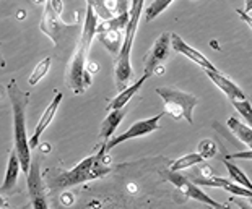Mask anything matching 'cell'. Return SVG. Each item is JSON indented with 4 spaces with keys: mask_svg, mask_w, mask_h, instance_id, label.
I'll use <instances>...</instances> for the list:
<instances>
[{
    "mask_svg": "<svg viewBox=\"0 0 252 209\" xmlns=\"http://www.w3.org/2000/svg\"><path fill=\"white\" fill-rule=\"evenodd\" d=\"M98 15L94 13V10L87 5V15H85V23L82 29V36L77 47L73 51L72 58L68 60L67 72H65V84L68 89L73 91V94H82L85 93L93 83V78L87 72L88 67V52L90 47L93 44V39L96 36V28H98L99 21Z\"/></svg>",
    "mask_w": 252,
    "mask_h": 209,
    "instance_id": "6da1fadb",
    "label": "cell"
},
{
    "mask_svg": "<svg viewBox=\"0 0 252 209\" xmlns=\"http://www.w3.org/2000/svg\"><path fill=\"white\" fill-rule=\"evenodd\" d=\"M7 96L12 104L13 112V144L17 151L20 162H21V172L28 175L31 169V148H30V138L26 133V107L30 104V93H25L18 88L17 79H12L7 86Z\"/></svg>",
    "mask_w": 252,
    "mask_h": 209,
    "instance_id": "7a4b0ae2",
    "label": "cell"
},
{
    "mask_svg": "<svg viewBox=\"0 0 252 209\" xmlns=\"http://www.w3.org/2000/svg\"><path fill=\"white\" fill-rule=\"evenodd\" d=\"M111 172V156L106 151V143H101L98 153L85 157L73 169L59 174L54 180L57 188H70V186L85 183V182L101 179Z\"/></svg>",
    "mask_w": 252,
    "mask_h": 209,
    "instance_id": "3957f363",
    "label": "cell"
},
{
    "mask_svg": "<svg viewBox=\"0 0 252 209\" xmlns=\"http://www.w3.org/2000/svg\"><path fill=\"white\" fill-rule=\"evenodd\" d=\"M145 0H132L130 5V20L124 31V42H122V49L119 55L116 58V67H114V79H116V88L117 91H124L128 88V81L133 78V70L130 63V53H132V46L135 41L138 21H140L142 12H143Z\"/></svg>",
    "mask_w": 252,
    "mask_h": 209,
    "instance_id": "277c9868",
    "label": "cell"
},
{
    "mask_svg": "<svg viewBox=\"0 0 252 209\" xmlns=\"http://www.w3.org/2000/svg\"><path fill=\"white\" fill-rule=\"evenodd\" d=\"M157 94L164 101V114L171 115L174 120L186 119L189 123H194L192 114L198 104L197 96L171 86L157 88Z\"/></svg>",
    "mask_w": 252,
    "mask_h": 209,
    "instance_id": "5b68a950",
    "label": "cell"
},
{
    "mask_svg": "<svg viewBox=\"0 0 252 209\" xmlns=\"http://www.w3.org/2000/svg\"><path fill=\"white\" fill-rule=\"evenodd\" d=\"M166 179H168L176 188H179L182 193H184L187 198H192V200H195L198 203H203V205L212 206L215 209H228L224 205H221V203H218V201L213 200L212 196H208L197 183L187 180V177H184V175H179L178 172H171V170H168V172H166Z\"/></svg>",
    "mask_w": 252,
    "mask_h": 209,
    "instance_id": "8992f818",
    "label": "cell"
},
{
    "mask_svg": "<svg viewBox=\"0 0 252 209\" xmlns=\"http://www.w3.org/2000/svg\"><path fill=\"white\" fill-rule=\"evenodd\" d=\"M163 115H164V112H161V114H158V115L152 117V119H145V120H138V122H135L130 128H128L127 131L121 133V135H117V136H114V138H111L109 141L106 143V151L111 153L116 146H119V144L128 141V139L142 138V136L150 135V133L157 131L158 128H159V119H161Z\"/></svg>",
    "mask_w": 252,
    "mask_h": 209,
    "instance_id": "52a82bcc",
    "label": "cell"
},
{
    "mask_svg": "<svg viewBox=\"0 0 252 209\" xmlns=\"http://www.w3.org/2000/svg\"><path fill=\"white\" fill-rule=\"evenodd\" d=\"M169 46H171V34L163 33L155 41L152 49L147 52V55L143 58V75H147L150 78L157 72L158 67L164 65V62L169 57Z\"/></svg>",
    "mask_w": 252,
    "mask_h": 209,
    "instance_id": "ba28073f",
    "label": "cell"
},
{
    "mask_svg": "<svg viewBox=\"0 0 252 209\" xmlns=\"http://www.w3.org/2000/svg\"><path fill=\"white\" fill-rule=\"evenodd\" d=\"M61 12H57L54 8V5L51 3V0H47L44 5V12H42V18L39 23V29L44 33L46 36H49L54 46H57L59 39H61L62 33L67 28H70L68 25H65L61 18Z\"/></svg>",
    "mask_w": 252,
    "mask_h": 209,
    "instance_id": "9c48e42d",
    "label": "cell"
},
{
    "mask_svg": "<svg viewBox=\"0 0 252 209\" xmlns=\"http://www.w3.org/2000/svg\"><path fill=\"white\" fill-rule=\"evenodd\" d=\"M28 193L31 198V206L33 209H49L46 201L44 188H42V179L39 172V165L37 162L31 164V169L28 172Z\"/></svg>",
    "mask_w": 252,
    "mask_h": 209,
    "instance_id": "30bf717a",
    "label": "cell"
},
{
    "mask_svg": "<svg viewBox=\"0 0 252 209\" xmlns=\"http://www.w3.org/2000/svg\"><path fill=\"white\" fill-rule=\"evenodd\" d=\"M62 99H63V94L61 93V91H56L54 98H52V101L49 103V105L46 107L44 114L41 115V119H39V122H37V125H36V128H34V133H33V135H31V138H30V148H31V149L37 148V144H39V139H41V136H42V133H44V130H46L47 127H49V123L52 122V119L56 117L57 109H59V105H61Z\"/></svg>",
    "mask_w": 252,
    "mask_h": 209,
    "instance_id": "8fae6325",
    "label": "cell"
},
{
    "mask_svg": "<svg viewBox=\"0 0 252 209\" xmlns=\"http://www.w3.org/2000/svg\"><path fill=\"white\" fill-rule=\"evenodd\" d=\"M171 46H173V49L176 52H179L182 53L184 57L187 58H190L192 62L197 63L198 67H202L203 70H212V72H215V70H218L213 63L208 60V58L203 55L202 52H198L195 51L194 47H190L187 42L182 39V37L179 34H171Z\"/></svg>",
    "mask_w": 252,
    "mask_h": 209,
    "instance_id": "7c38bea8",
    "label": "cell"
},
{
    "mask_svg": "<svg viewBox=\"0 0 252 209\" xmlns=\"http://www.w3.org/2000/svg\"><path fill=\"white\" fill-rule=\"evenodd\" d=\"M205 73H207V77L210 78L224 94H226V98L231 101V103L233 101H244L246 99V94L243 93V89H241L233 79H229L226 75H223L220 70H215V72L205 70Z\"/></svg>",
    "mask_w": 252,
    "mask_h": 209,
    "instance_id": "4fadbf2b",
    "label": "cell"
},
{
    "mask_svg": "<svg viewBox=\"0 0 252 209\" xmlns=\"http://www.w3.org/2000/svg\"><path fill=\"white\" fill-rule=\"evenodd\" d=\"M20 170H21V162H20V157L15 148L10 151V157H8V165H7V174H5V179H3V183H2V195H8L15 186L18 183V177H20Z\"/></svg>",
    "mask_w": 252,
    "mask_h": 209,
    "instance_id": "5bb4252c",
    "label": "cell"
},
{
    "mask_svg": "<svg viewBox=\"0 0 252 209\" xmlns=\"http://www.w3.org/2000/svg\"><path fill=\"white\" fill-rule=\"evenodd\" d=\"M126 114H127L126 107L124 109H116V110L109 112V115L106 117L99 127V139H103V143H108L112 138V135H114L117 130V127H119L121 122L124 120Z\"/></svg>",
    "mask_w": 252,
    "mask_h": 209,
    "instance_id": "9a60e30c",
    "label": "cell"
},
{
    "mask_svg": "<svg viewBox=\"0 0 252 209\" xmlns=\"http://www.w3.org/2000/svg\"><path fill=\"white\" fill-rule=\"evenodd\" d=\"M148 79V77L147 75H143V77L140 78V79H137L135 83L133 84H130L128 88H126L124 91H121L119 94L116 96L114 99L111 101L109 103V105H108V109H111V110H116V109H124V107L127 105V103L130 101L133 96H135L138 91L142 89V86H143V83L147 81Z\"/></svg>",
    "mask_w": 252,
    "mask_h": 209,
    "instance_id": "2e32d148",
    "label": "cell"
},
{
    "mask_svg": "<svg viewBox=\"0 0 252 209\" xmlns=\"http://www.w3.org/2000/svg\"><path fill=\"white\" fill-rule=\"evenodd\" d=\"M96 37L99 39V42L108 49L112 55H119V52L122 49V31L119 29H106L101 33H96Z\"/></svg>",
    "mask_w": 252,
    "mask_h": 209,
    "instance_id": "e0dca14e",
    "label": "cell"
},
{
    "mask_svg": "<svg viewBox=\"0 0 252 209\" xmlns=\"http://www.w3.org/2000/svg\"><path fill=\"white\" fill-rule=\"evenodd\" d=\"M226 125L233 131V135L239 138V141H243L246 146H249V149H252V127L238 120L236 117H229Z\"/></svg>",
    "mask_w": 252,
    "mask_h": 209,
    "instance_id": "ac0fdd59",
    "label": "cell"
},
{
    "mask_svg": "<svg viewBox=\"0 0 252 209\" xmlns=\"http://www.w3.org/2000/svg\"><path fill=\"white\" fill-rule=\"evenodd\" d=\"M203 159L198 153H190V154H186L179 159H176L174 162H171L169 165V170L171 172H179V170H186L189 167H194V165H198L203 162Z\"/></svg>",
    "mask_w": 252,
    "mask_h": 209,
    "instance_id": "d6986e66",
    "label": "cell"
},
{
    "mask_svg": "<svg viewBox=\"0 0 252 209\" xmlns=\"http://www.w3.org/2000/svg\"><path fill=\"white\" fill-rule=\"evenodd\" d=\"M223 164L226 165L228 174H229V177H231V180L234 182V183H238V185L244 186V188H248V190L252 191V182L248 179V175H246L243 170L238 167V165L229 162V160H226V159H223Z\"/></svg>",
    "mask_w": 252,
    "mask_h": 209,
    "instance_id": "ffe728a7",
    "label": "cell"
},
{
    "mask_svg": "<svg viewBox=\"0 0 252 209\" xmlns=\"http://www.w3.org/2000/svg\"><path fill=\"white\" fill-rule=\"evenodd\" d=\"M51 63H52V58L46 57V58H42V60L34 67V70L31 72L30 79H28V83L31 84V86H36V84L46 77L47 72H49V68H51Z\"/></svg>",
    "mask_w": 252,
    "mask_h": 209,
    "instance_id": "44dd1931",
    "label": "cell"
},
{
    "mask_svg": "<svg viewBox=\"0 0 252 209\" xmlns=\"http://www.w3.org/2000/svg\"><path fill=\"white\" fill-rule=\"evenodd\" d=\"M87 5H90V7L94 10V13L98 15V18H101L103 21H108L116 17V15L109 10L106 0H87Z\"/></svg>",
    "mask_w": 252,
    "mask_h": 209,
    "instance_id": "7402d4cb",
    "label": "cell"
},
{
    "mask_svg": "<svg viewBox=\"0 0 252 209\" xmlns=\"http://www.w3.org/2000/svg\"><path fill=\"white\" fill-rule=\"evenodd\" d=\"M173 2L174 0H153V2L147 7V12H145L147 15H145V18H147V21L155 20L158 15H161Z\"/></svg>",
    "mask_w": 252,
    "mask_h": 209,
    "instance_id": "603a6c76",
    "label": "cell"
},
{
    "mask_svg": "<svg viewBox=\"0 0 252 209\" xmlns=\"http://www.w3.org/2000/svg\"><path fill=\"white\" fill-rule=\"evenodd\" d=\"M233 107L239 112V115L243 117L249 127H252V104L248 99L244 101H233Z\"/></svg>",
    "mask_w": 252,
    "mask_h": 209,
    "instance_id": "cb8c5ba5",
    "label": "cell"
},
{
    "mask_svg": "<svg viewBox=\"0 0 252 209\" xmlns=\"http://www.w3.org/2000/svg\"><path fill=\"white\" fill-rule=\"evenodd\" d=\"M198 154H200L203 159H212L217 154V143L208 138L202 139V141L198 143Z\"/></svg>",
    "mask_w": 252,
    "mask_h": 209,
    "instance_id": "d4e9b609",
    "label": "cell"
},
{
    "mask_svg": "<svg viewBox=\"0 0 252 209\" xmlns=\"http://www.w3.org/2000/svg\"><path fill=\"white\" fill-rule=\"evenodd\" d=\"M231 159L252 160V149H248V151H239V153H234V154H229V156H226V160H231Z\"/></svg>",
    "mask_w": 252,
    "mask_h": 209,
    "instance_id": "484cf974",
    "label": "cell"
},
{
    "mask_svg": "<svg viewBox=\"0 0 252 209\" xmlns=\"http://www.w3.org/2000/svg\"><path fill=\"white\" fill-rule=\"evenodd\" d=\"M198 174H200V175H198V179H210V177L215 175L210 165H205V164H203V165L198 164Z\"/></svg>",
    "mask_w": 252,
    "mask_h": 209,
    "instance_id": "4316f807",
    "label": "cell"
},
{
    "mask_svg": "<svg viewBox=\"0 0 252 209\" xmlns=\"http://www.w3.org/2000/svg\"><path fill=\"white\" fill-rule=\"evenodd\" d=\"M236 13H238V15H239V18H241V20H243V21H244V23H246V25H248V26H249V28H251V31H252V17H251V15H248V13H246V12H244V10H239V8H238V10H236Z\"/></svg>",
    "mask_w": 252,
    "mask_h": 209,
    "instance_id": "83f0119b",
    "label": "cell"
},
{
    "mask_svg": "<svg viewBox=\"0 0 252 209\" xmlns=\"http://www.w3.org/2000/svg\"><path fill=\"white\" fill-rule=\"evenodd\" d=\"M61 201H62L65 206H70L72 203H73V195H72V193H63L62 198H61Z\"/></svg>",
    "mask_w": 252,
    "mask_h": 209,
    "instance_id": "f1b7e54d",
    "label": "cell"
},
{
    "mask_svg": "<svg viewBox=\"0 0 252 209\" xmlns=\"http://www.w3.org/2000/svg\"><path fill=\"white\" fill-rule=\"evenodd\" d=\"M87 72L91 75V77H93L94 73H98V72H99V65H98V63H94V62H88Z\"/></svg>",
    "mask_w": 252,
    "mask_h": 209,
    "instance_id": "f546056e",
    "label": "cell"
},
{
    "mask_svg": "<svg viewBox=\"0 0 252 209\" xmlns=\"http://www.w3.org/2000/svg\"><path fill=\"white\" fill-rule=\"evenodd\" d=\"M41 151H49V146H47V143H46V146H41Z\"/></svg>",
    "mask_w": 252,
    "mask_h": 209,
    "instance_id": "4dcf8cb0",
    "label": "cell"
},
{
    "mask_svg": "<svg viewBox=\"0 0 252 209\" xmlns=\"http://www.w3.org/2000/svg\"><path fill=\"white\" fill-rule=\"evenodd\" d=\"M249 205H251V208H252V198H249Z\"/></svg>",
    "mask_w": 252,
    "mask_h": 209,
    "instance_id": "1f68e13d",
    "label": "cell"
}]
</instances>
